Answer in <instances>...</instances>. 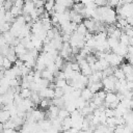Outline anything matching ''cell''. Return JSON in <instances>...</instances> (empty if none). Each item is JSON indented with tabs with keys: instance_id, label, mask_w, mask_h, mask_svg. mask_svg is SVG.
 Returning a JSON list of instances; mask_svg holds the SVG:
<instances>
[{
	"instance_id": "1",
	"label": "cell",
	"mask_w": 133,
	"mask_h": 133,
	"mask_svg": "<svg viewBox=\"0 0 133 133\" xmlns=\"http://www.w3.org/2000/svg\"><path fill=\"white\" fill-rule=\"evenodd\" d=\"M105 59L109 62L110 66H113V68L121 65L123 63V61H124V57L123 56H119V55H117V54H115L113 52H107Z\"/></svg>"
},
{
	"instance_id": "2",
	"label": "cell",
	"mask_w": 133,
	"mask_h": 133,
	"mask_svg": "<svg viewBox=\"0 0 133 133\" xmlns=\"http://www.w3.org/2000/svg\"><path fill=\"white\" fill-rule=\"evenodd\" d=\"M117 79L112 75L109 77H105L102 79V83H103V88L106 92H110V91H114L115 90V83H116Z\"/></svg>"
},
{
	"instance_id": "3",
	"label": "cell",
	"mask_w": 133,
	"mask_h": 133,
	"mask_svg": "<svg viewBox=\"0 0 133 133\" xmlns=\"http://www.w3.org/2000/svg\"><path fill=\"white\" fill-rule=\"evenodd\" d=\"M38 94L42 99H54V88L46 87L39 90Z\"/></svg>"
},
{
	"instance_id": "4",
	"label": "cell",
	"mask_w": 133,
	"mask_h": 133,
	"mask_svg": "<svg viewBox=\"0 0 133 133\" xmlns=\"http://www.w3.org/2000/svg\"><path fill=\"white\" fill-rule=\"evenodd\" d=\"M35 9V5L33 0H25V4L23 7V14L24 15H30V12H32Z\"/></svg>"
},
{
	"instance_id": "5",
	"label": "cell",
	"mask_w": 133,
	"mask_h": 133,
	"mask_svg": "<svg viewBox=\"0 0 133 133\" xmlns=\"http://www.w3.org/2000/svg\"><path fill=\"white\" fill-rule=\"evenodd\" d=\"M116 101H119V100L117 99L116 94L110 91V92H107V94H106V98H105L104 105L107 107V105H109V104H111V103H113V102H116Z\"/></svg>"
},
{
	"instance_id": "6",
	"label": "cell",
	"mask_w": 133,
	"mask_h": 133,
	"mask_svg": "<svg viewBox=\"0 0 133 133\" xmlns=\"http://www.w3.org/2000/svg\"><path fill=\"white\" fill-rule=\"evenodd\" d=\"M87 87L90 89V91L92 94H96V92H98L99 90H101L103 88V83H102V81L94 82V83H88L87 84Z\"/></svg>"
},
{
	"instance_id": "7",
	"label": "cell",
	"mask_w": 133,
	"mask_h": 133,
	"mask_svg": "<svg viewBox=\"0 0 133 133\" xmlns=\"http://www.w3.org/2000/svg\"><path fill=\"white\" fill-rule=\"evenodd\" d=\"M92 97H94V94L90 91V89H89L88 87H85V88H83V89L81 90V98H82L84 101L89 102V101H91Z\"/></svg>"
},
{
	"instance_id": "8",
	"label": "cell",
	"mask_w": 133,
	"mask_h": 133,
	"mask_svg": "<svg viewBox=\"0 0 133 133\" xmlns=\"http://www.w3.org/2000/svg\"><path fill=\"white\" fill-rule=\"evenodd\" d=\"M15 52H16L17 56H18V57H20V56H22V55L26 54V53L28 52V50L26 49V47H25L22 43H20L19 45H17V46L15 47Z\"/></svg>"
},
{
	"instance_id": "9",
	"label": "cell",
	"mask_w": 133,
	"mask_h": 133,
	"mask_svg": "<svg viewBox=\"0 0 133 133\" xmlns=\"http://www.w3.org/2000/svg\"><path fill=\"white\" fill-rule=\"evenodd\" d=\"M121 69L123 70V72L125 73V75H130L133 73V64L130 62H126V63H122L121 64Z\"/></svg>"
},
{
	"instance_id": "10",
	"label": "cell",
	"mask_w": 133,
	"mask_h": 133,
	"mask_svg": "<svg viewBox=\"0 0 133 133\" xmlns=\"http://www.w3.org/2000/svg\"><path fill=\"white\" fill-rule=\"evenodd\" d=\"M72 125H73V123H72V119H71L70 116L61 121V129L63 131L64 130H70L72 128Z\"/></svg>"
},
{
	"instance_id": "11",
	"label": "cell",
	"mask_w": 133,
	"mask_h": 133,
	"mask_svg": "<svg viewBox=\"0 0 133 133\" xmlns=\"http://www.w3.org/2000/svg\"><path fill=\"white\" fill-rule=\"evenodd\" d=\"M42 78L48 80L49 82H52L53 79H54V74H53L52 72H50L49 70L46 69V70H44V71L42 72Z\"/></svg>"
},
{
	"instance_id": "12",
	"label": "cell",
	"mask_w": 133,
	"mask_h": 133,
	"mask_svg": "<svg viewBox=\"0 0 133 133\" xmlns=\"http://www.w3.org/2000/svg\"><path fill=\"white\" fill-rule=\"evenodd\" d=\"M107 42H108V45H109V48H110V50H113V49H115V48L118 46V44H119V41H118V39H116V38H113V37H110V36H108V38H107Z\"/></svg>"
},
{
	"instance_id": "13",
	"label": "cell",
	"mask_w": 133,
	"mask_h": 133,
	"mask_svg": "<svg viewBox=\"0 0 133 133\" xmlns=\"http://www.w3.org/2000/svg\"><path fill=\"white\" fill-rule=\"evenodd\" d=\"M113 76H114L117 80H121V79H125V78H126V75H125V73L123 72V70H122L121 68H115V69H114Z\"/></svg>"
},
{
	"instance_id": "14",
	"label": "cell",
	"mask_w": 133,
	"mask_h": 133,
	"mask_svg": "<svg viewBox=\"0 0 133 133\" xmlns=\"http://www.w3.org/2000/svg\"><path fill=\"white\" fill-rule=\"evenodd\" d=\"M31 94H32L31 89H29V88H21L20 96H21V98H22L23 100H25V99H30Z\"/></svg>"
},
{
	"instance_id": "15",
	"label": "cell",
	"mask_w": 133,
	"mask_h": 133,
	"mask_svg": "<svg viewBox=\"0 0 133 133\" xmlns=\"http://www.w3.org/2000/svg\"><path fill=\"white\" fill-rule=\"evenodd\" d=\"M76 32H77L78 34H80V35H83V36H84V35L88 32V30H87V28L85 27V25H84L83 23H80V24H78V26H77Z\"/></svg>"
},
{
	"instance_id": "16",
	"label": "cell",
	"mask_w": 133,
	"mask_h": 133,
	"mask_svg": "<svg viewBox=\"0 0 133 133\" xmlns=\"http://www.w3.org/2000/svg\"><path fill=\"white\" fill-rule=\"evenodd\" d=\"M130 39H131V37H129L125 32H123L118 41H119V43H121V44H123V45H125V46L129 47V46H130Z\"/></svg>"
},
{
	"instance_id": "17",
	"label": "cell",
	"mask_w": 133,
	"mask_h": 133,
	"mask_svg": "<svg viewBox=\"0 0 133 133\" xmlns=\"http://www.w3.org/2000/svg\"><path fill=\"white\" fill-rule=\"evenodd\" d=\"M38 105L43 109H48L52 105V101H51V99H42Z\"/></svg>"
},
{
	"instance_id": "18",
	"label": "cell",
	"mask_w": 133,
	"mask_h": 133,
	"mask_svg": "<svg viewBox=\"0 0 133 133\" xmlns=\"http://www.w3.org/2000/svg\"><path fill=\"white\" fill-rule=\"evenodd\" d=\"M54 6H55V0H46L45 5H44L46 11H48V12L51 11V10H53L54 9Z\"/></svg>"
},
{
	"instance_id": "19",
	"label": "cell",
	"mask_w": 133,
	"mask_h": 133,
	"mask_svg": "<svg viewBox=\"0 0 133 133\" xmlns=\"http://www.w3.org/2000/svg\"><path fill=\"white\" fill-rule=\"evenodd\" d=\"M70 115H71V113H70L66 109H64V108H60V109H59V112H58V118H60L61 121L64 119V118H66V117H69Z\"/></svg>"
},
{
	"instance_id": "20",
	"label": "cell",
	"mask_w": 133,
	"mask_h": 133,
	"mask_svg": "<svg viewBox=\"0 0 133 133\" xmlns=\"http://www.w3.org/2000/svg\"><path fill=\"white\" fill-rule=\"evenodd\" d=\"M66 85H68V81L65 79H56V81H55V87L63 88Z\"/></svg>"
},
{
	"instance_id": "21",
	"label": "cell",
	"mask_w": 133,
	"mask_h": 133,
	"mask_svg": "<svg viewBox=\"0 0 133 133\" xmlns=\"http://www.w3.org/2000/svg\"><path fill=\"white\" fill-rule=\"evenodd\" d=\"M1 66H3V69L4 70H9V69H11L12 68V62L7 58V57H4V59H3V62H2V65Z\"/></svg>"
},
{
	"instance_id": "22",
	"label": "cell",
	"mask_w": 133,
	"mask_h": 133,
	"mask_svg": "<svg viewBox=\"0 0 133 133\" xmlns=\"http://www.w3.org/2000/svg\"><path fill=\"white\" fill-rule=\"evenodd\" d=\"M63 96H64L63 88H59V87L54 88V98H62Z\"/></svg>"
},
{
	"instance_id": "23",
	"label": "cell",
	"mask_w": 133,
	"mask_h": 133,
	"mask_svg": "<svg viewBox=\"0 0 133 133\" xmlns=\"http://www.w3.org/2000/svg\"><path fill=\"white\" fill-rule=\"evenodd\" d=\"M14 6V2L11 0H6L4 3H3V8L5 11H9L10 8Z\"/></svg>"
},
{
	"instance_id": "24",
	"label": "cell",
	"mask_w": 133,
	"mask_h": 133,
	"mask_svg": "<svg viewBox=\"0 0 133 133\" xmlns=\"http://www.w3.org/2000/svg\"><path fill=\"white\" fill-rule=\"evenodd\" d=\"M104 113H105L106 117H114L115 116V111H114V109H111V108H106L104 110Z\"/></svg>"
},
{
	"instance_id": "25",
	"label": "cell",
	"mask_w": 133,
	"mask_h": 133,
	"mask_svg": "<svg viewBox=\"0 0 133 133\" xmlns=\"http://www.w3.org/2000/svg\"><path fill=\"white\" fill-rule=\"evenodd\" d=\"M106 94H107V92H106L105 90H102V89H101V90H99L98 92H96V95H97V96H98L99 98H101L102 100H104V102H105V98H106Z\"/></svg>"
},
{
	"instance_id": "26",
	"label": "cell",
	"mask_w": 133,
	"mask_h": 133,
	"mask_svg": "<svg viewBox=\"0 0 133 133\" xmlns=\"http://www.w3.org/2000/svg\"><path fill=\"white\" fill-rule=\"evenodd\" d=\"M95 4H96L98 7L105 6V5L107 4V0H95Z\"/></svg>"
},
{
	"instance_id": "27",
	"label": "cell",
	"mask_w": 133,
	"mask_h": 133,
	"mask_svg": "<svg viewBox=\"0 0 133 133\" xmlns=\"http://www.w3.org/2000/svg\"><path fill=\"white\" fill-rule=\"evenodd\" d=\"M2 133H18L16 129H4Z\"/></svg>"
},
{
	"instance_id": "28",
	"label": "cell",
	"mask_w": 133,
	"mask_h": 133,
	"mask_svg": "<svg viewBox=\"0 0 133 133\" xmlns=\"http://www.w3.org/2000/svg\"><path fill=\"white\" fill-rule=\"evenodd\" d=\"M123 2H124V4H131V3H133V0H123Z\"/></svg>"
},
{
	"instance_id": "29",
	"label": "cell",
	"mask_w": 133,
	"mask_h": 133,
	"mask_svg": "<svg viewBox=\"0 0 133 133\" xmlns=\"http://www.w3.org/2000/svg\"><path fill=\"white\" fill-rule=\"evenodd\" d=\"M3 59H4V56L0 54V65H2V62H3Z\"/></svg>"
},
{
	"instance_id": "30",
	"label": "cell",
	"mask_w": 133,
	"mask_h": 133,
	"mask_svg": "<svg viewBox=\"0 0 133 133\" xmlns=\"http://www.w3.org/2000/svg\"><path fill=\"white\" fill-rule=\"evenodd\" d=\"M4 130V127H3V124L0 123V133H2V131Z\"/></svg>"
},
{
	"instance_id": "31",
	"label": "cell",
	"mask_w": 133,
	"mask_h": 133,
	"mask_svg": "<svg viewBox=\"0 0 133 133\" xmlns=\"http://www.w3.org/2000/svg\"><path fill=\"white\" fill-rule=\"evenodd\" d=\"M81 2V0H74V3H79Z\"/></svg>"
},
{
	"instance_id": "32",
	"label": "cell",
	"mask_w": 133,
	"mask_h": 133,
	"mask_svg": "<svg viewBox=\"0 0 133 133\" xmlns=\"http://www.w3.org/2000/svg\"><path fill=\"white\" fill-rule=\"evenodd\" d=\"M132 110H133V108H132Z\"/></svg>"
}]
</instances>
